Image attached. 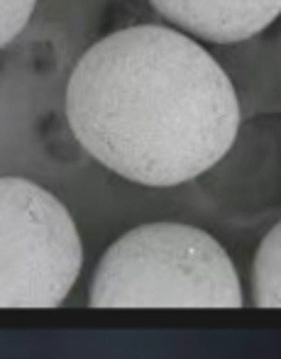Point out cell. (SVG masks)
Returning a JSON list of instances; mask_svg holds the SVG:
<instances>
[{
    "label": "cell",
    "instance_id": "cell-5",
    "mask_svg": "<svg viewBox=\"0 0 281 359\" xmlns=\"http://www.w3.org/2000/svg\"><path fill=\"white\" fill-rule=\"evenodd\" d=\"M252 298L259 308H281V220L257 247L252 264Z\"/></svg>",
    "mask_w": 281,
    "mask_h": 359
},
{
    "label": "cell",
    "instance_id": "cell-3",
    "mask_svg": "<svg viewBox=\"0 0 281 359\" xmlns=\"http://www.w3.org/2000/svg\"><path fill=\"white\" fill-rule=\"evenodd\" d=\"M81 266V237L67 205L34 181L0 179V308L59 306Z\"/></svg>",
    "mask_w": 281,
    "mask_h": 359
},
{
    "label": "cell",
    "instance_id": "cell-2",
    "mask_svg": "<svg viewBox=\"0 0 281 359\" xmlns=\"http://www.w3.org/2000/svg\"><path fill=\"white\" fill-rule=\"evenodd\" d=\"M93 308H242L228 252L200 227L147 222L105 250L88 291Z\"/></svg>",
    "mask_w": 281,
    "mask_h": 359
},
{
    "label": "cell",
    "instance_id": "cell-6",
    "mask_svg": "<svg viewBox=\"0 0 281 359\" xmlns=\"http://www.w3.org/2000/svg\"><path fill=\"white\" fill-rule=\"evenodd\" d=\"M37 0H0V47L10 44L25 25L29 22V15Z\"/></svg>",
    "mask_w": 281,
    "mask_h": 359
},
{
    "label": "cell",
    "instance_id": "cell-4",
    "mask_svg": "<svg viewBox=\"0 0 281 359\" xmlns=\"http://www.w3.org/2000/svg\"><path fill=\"white\" fill-rule=\"evenodd\" d=\"M162 18L200 39L242 42L281 15V0H149Z\"/></svg>",
    "mask_w": 281,
    "mask_h": 359
},
{
    "label": "cell",
    "instance_id": "cell-1",
    "mask_svg": "<svg viewBox=\"0 0 281 359\" xmlns=\"http://www.w3.org/2000/svg\"><path fill=\"white\" fill-rule=\"evenodd\" d=\"M67 118L105 169L142 186H177L230 151L240 128L233 81L196 39L164 25L108 34L76 62Z\"/></svg>",
    "mask_w": 281,
    "mask_h": 359
}]
</instances>
